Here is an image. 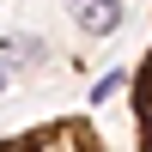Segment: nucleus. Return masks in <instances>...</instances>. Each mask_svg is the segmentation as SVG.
<instances>
[{"label":"nucleus","mask_w":152,"mask_h":152,"mask_svg":"<svg viewBox=\"0 0 152 152\" xmlns=\"http://www.w3.org/2000/svg\"><path fill=\"white\" fill-rule=\"evenodd\" d=\"M134 122H140V152H152V49L134 67Z\"/></svg>","instance_id":"7ed1b4c3"},{"label":"nucleus","mask_w":152,"mask_h":152,"mask_svg":"<svg viewBox=\"0 0 152 152\" xmlns=\"http://www.w3.org/2000/svg\"><path fill=\"white\" fill-rule=\"evenodd\" d=\"M0 91H6V67H0Z\"/></svg>","instance_id":"423d86ee"},{"label":"nucleus","mask_w":152,"mask_h":152,"mask_svg":"<svg viewBox=\"0 0 152 152\" xmlns=\"http://www.w3.org/2000/svg\"><path fill=\"white\" fill-rule=\"evenodd\" d=\"M0 152H110L91 116H55L43 128H24L12 140H0Z\"/></svg>","instance_id":"f257e3e1"},{"label":"nucleus","mask_w":152,"mask_h":152,"mask_svg":"<svg viewBox=\"0 0 152 152\" xmlns=\"http://www.w3.org/2000/svg\"><path fill=\"white\" fill-rule=\"evenodd\" d=\"M0 55H6V61H37V55H43V49H37L31 37H18V31H12L6 43H0Z\"/></svg>","instance_id":"20e7f679"},{"label":"nucleus","mask_w":152,"mask_h":152,"mask_svg":"<svg viewBox=\"0 0 152 152\" xmlns=\"http://www.w3.org/2000/svg\"><path fill=\"white\" fill-rule=\"evenodd\" d=\"M116 85H128V79H122V73H104V79H97V85H91V97H97V104H104V97H110V91H116Z\"/></svg>","instance_id":"39448f33"},{"label":"nucleus","mask_w":152,"mask_h":152,"mask_svg":"<svg viewBox=\"0 0 152 152\" xmlns=\"http://www.w3.org/2000/svg\"><path fill=\"white\" fill-rule=\"evenodd\" d=\"M67 6H73V18H79L85 37H110L122 24V0H67Z\"/></svg>","instance_id":"f03ea898"}]
</instances>
